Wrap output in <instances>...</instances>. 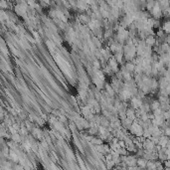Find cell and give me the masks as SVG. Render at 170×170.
Wrapping results in <instances>:
<instances>
[{
  "label": "cell",
  "instance_id": "1",
  "mask_svg": "<svg viewBox=\"0 0 170 170\" xmlns=\"http://www.w3.org/2000/svg\"><path fill=\"white\" fill-rule=\"evenodd\" d=\"M146 162H147V160L144 159V158H138V159H136V165H137V167L138 168H145L146 167Z\"/></svg>",
  "mask_w": 170,
  "mask_h": 170
},
{
  "label": "cell",
  "instance_id": "2",
  "mask_svg": "<svg viewBox=\"0 0 170 170\" xmlns=\"http://www.w3.org/2000/svg\"><path fill=\"white\" fill-rule=\"evenodd\" d=\"M135 69V64L131 63V62H128V63L125 64V71L130 73V72H133Z\"/></svg>",
  "mask_w": 170,
  "mask_h": 170
},
{
  "label": "cell",
  "instance_id": "3",
  "mask_svg": "<svg viewBox=\"0 0 170 170\" xmlns=\"http://www.w3.org/2000/svg\"><path fill=\"white\" fill-rule=\"evenodd\" d=\"M169 134H170V128H169L168 126L164 127V136L168 137V136H169Z\"/></svg>",
  "mask_w": 170,
  "mask_h": 170
}]
</instances>
